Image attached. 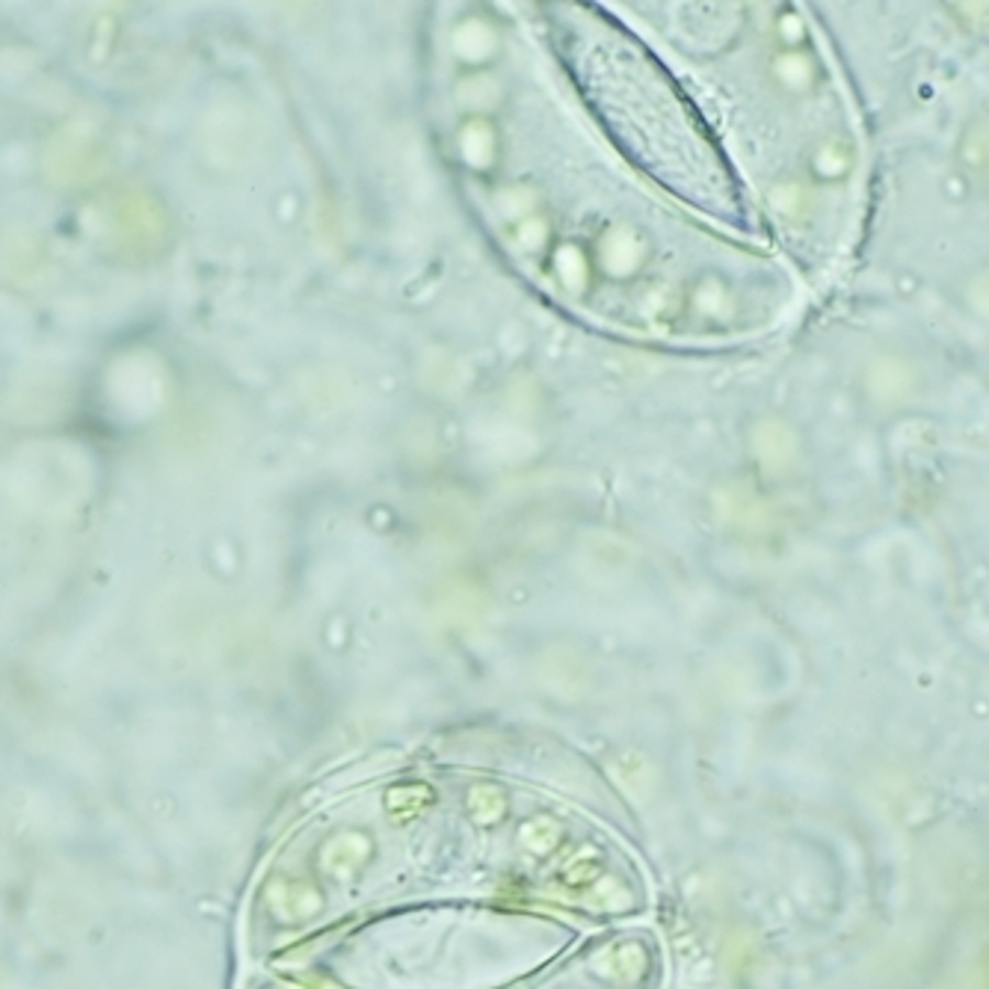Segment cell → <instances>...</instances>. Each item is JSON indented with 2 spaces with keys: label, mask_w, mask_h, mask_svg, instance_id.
I'll return each mask as SVG.
<instances>
[{
  "label": "cell",
  "mask_w": 989,
  "mask_h": 989,
  "mask_svg": "<svg viewBox=\"0 0 989 989\" xmlns=\"http://www.w3.org/2000/svg\"><path fill=\"white\" fill-rule=\"evenodd\" d=\"M281 894H285V898H273V907H276V912H279L285 922L305 919V915H311V912L321 907L318 898H314V892H309V889H293V892L291 889H285Z\"/></svg>",
  "instance_id": "cell-2"
},
{
  "label": "cell",
  "mask_w": 989,
  "mask_h": 989,
  "mask_svg": "<svg viewBox=\"0 0 989 989\" xmlns=\"http://www.w3.org/2000/svg\"><path fill=\"white\" fill-rule=\"evenodd\" d=\"M356 838H359V835H344V838H338V842L330 844V851L323 854V865H326L332 874L347 877V874L353 871V868H359L362 859L368 856V844L365 842H362L356 851H349V847L356 844Z\"/></svg>",
  "instance_id": "cell-1"
},
{
  "label": "cell",
  "mask_w": 989,
  "mask_h": 989,
  "mask_svg": "<svg viewBox=\"0 0 989 989\" xmlns=\"http://www.w3.org/2000/svg\"><path fill=\"white\" fill-rule=\"evenodd\" d=\"M527 833H536V842H531L527 847L536 851V854H543V851H552V844L560 838V830L552 824V821H534L531 826H524Z\"/></svg>",
  "instance_id": "cell-3"
}]
</instances>
